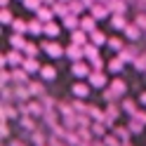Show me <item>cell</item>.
Returning <instances> with one entry per match:
<instances>
[{"label": "cell", "mask_w": 146, "mask_h": 146, "mask_svg": "<svg viewBox=\"0 0 146 146\" xmlns=\"http://www.w3.org/2000/svg\"><path fill=\"white\" fill-rule=\"evenodd\" d=\"M24 54L21 52H10V54H7V57H5V64H10V66H17V64H24Z\"/></svg>", "instance_id": "obj_1"}, {"label": "cell", "mask_w": 146, "mask_h": 146, "mask_svg": "<svg viewBox=\"0 0 146 146\" xmlns=\"http://www.w3.org/2000/svg\"><path fill=\"white\" fill-rule=\"evenodd\" d=\"M71 73H73V76H78V78H83V76H90V71H87V66H85V64H73V68H71Z\"/></svg>", "instance_id": "obj_2"}, {"label": "cell", "mask_w": 146, "mask_h": 146, "mask_svg": "<svg viewBox=\"0 0 146 146\" xmlns=\"http://www.w3.org/2000/svg\"><path fill=\"white\" fill-rule=\"evenodd\" d=\"M106 83V78L102 76V73H90V85H94V87H102Z\"/></svg>", "instance_id": "obj_3"}, {"label": "cell", "mask_w": 146, "mask_h": 146, "mask_svg": "<svg viewBox=\"0 0 146 146\" xmlns=\"http://www.w3.org/2000/svg\"><path fill=\"white\" fill-rule=\"evenodd\" d=\"M10 40H12V47H14V50H24V47H26V40L21 38L19 33H14V35H12Z\"/></svg>", "instance_id": "obj_4"}, {"label": "cell", "mask_w": 146, "mask_h": 146, "mask_svg": "<svg viewBox=\"0 0 146 146\" xmlns=\"http://www.w3.org/2000/svg\"><path fill=\"white\" fill-rule=\"evenodd\" d=\"M87 92H90V87H87V85H83V83L73 85V94H78L80 99H83V97H87Z\"/></svg>", "instance_id": "obj_5"}, {"label": "cell", "mask_w": 146, "mask_h": 146, "mask_svg": "<svg viewBox=\"0 0 146 146\" xmlns=\"http://www.w3.org/2000/svg\"><path fill=\"white\" fill-rule=\"evenodd\" d=\"M97 17H87V19H83V24H80V26H83V29L85 31H97Z\"/></svg>", "instance_id": "obj_6"}, {"label": "cell", "mask_w": 146, "mask_h": 146, "mask_svg": "<svg viewBox=\"0 0 146 146\" xmlns=\"http://www.w3.org/2000/svg\"><path fill=\"white\" fill-rule=\"evenodd\" d=\"M111 26H113V29H125V19H123V14H113Z\"/></svg>", "instance_id": "obj_7"}, {"label": "cell", "mask_w": 146, "mask_h": 146, "mask_svg": "<svg viewBox=\"0 0 146 146\" xmlns=\"http://www.w3.org/2000/svg\"><path fill=\"white\" fill-rule=\"evenodd\" d=\"M68 57H71V59H76V61H80V59H83V52H80V50H76V42H73L71 47H68Z\"/></svg>", "instance_id": "obj_8"}, {"label": "cell", "mask_w": 146, "mask_h": 146, "mask_svg": "<svg viewBox=\"0 0 146 146\" xmlns=\"http://www.w3.org/2000/svg\"><path fill=\"white\" fill-rule=\"evenodd\" d=\"M24 68H26V71H38V61H35L33 57H26V61H24Z\"/></svg>", "instance_id": "obj_9"}, {"label": "cell", "mask_w": 146, "mask_h": 146, "mask_svg": "<svg viewBox=\"0 0 146 146\" xmlns=\"http://www.w3.org/2000/svg\"><path fill=\"white\" fill-rule=\"evenodd\" d=\"M104 14H106V7H104V5H94V7H92V17H97V19H102Z\"/></svg>", "instance_id": "obj_10"}, {"label": "cell", "mask_w": 146, "mask_h": 146, "mask_svg": "<svg viewBox=\"0 0 146 146\" xmlns=\"http://www.w3.org/2000/svg\"><path fill=\"white\" fill-rule=\"evenodd\" d=\"M12 80H17V83H26V71H12Z\"/></svg>", "instance_id": "obj_11"}, {"label": "cell", "mask_w": 146, "mask_h": 146, "mask_svg": "<svg viewBox=\"0 0 146 146\" xmlns=\"http://www.w3.org/2000/svg\"><path fill=\"white\" fill-rule=\"evenodd\" d=\"M123 61H125L123 57H118V59H113L111 64H108V68H111V71H120L123 68Z\"/></svg>", "instance_id": "obj_12"}, {"label": "cell", "mask_w": 146, "mask_h": 146, "mask_svg": "<svg viewBox=\"0 0 146 146\" xmlns=\"http://www.w3.org/2000/svg\"><path fill=\"white\" fill-rule=\"evenodd\" d=\"M54 76H57V71H54L52 66H47V68H42V78H45V80H54Z\"/></svg>", "instance_id": "obj_13"}, {"label": "cell", "mask_w": 146, "mask_h": 146, "mask_svg": "<svg viewBox=\"0 0 146 146\" xmlns=\"http://www.w3.org/2000/svg\"><path fill=\"white\" fill-rule=\"evenodd\" d=\"M45 33H47V35H57L59 33V26L57 24H45Z\"/></svg>", "instance_id": "obj_14"}, {"label": "cell", "mask_w": 146, "mask_h": 146, "mask_svg": "<svg viewBox=\"0 0 146 146\" xmlns=\"http://www.w3.org/2000/svg\"><path fill=\"white\" fill-rule=\"evenodd\" d=\"M47 52L52 54V57H59V54H61V47H59V45H54V42H52V45H47Z\"/></svg>", "instance_id": "obj_15"}, {"label": "cell", "mask_w": 146, "mask_h": 146, "mask_svg": "<svg viewBox=\"0 0 146 146\" xmlns=\"http://www.w3.org/2000/svg\"><path fill=\"white\" fill-rule=\"evenodd\" d=\"M113 92H115V94H123V92H125V85L120 83V80H113Z\"/></svg>", "instance_id": "obj_16"}, {"label": "cell", "mask_w": 146, "mask_h": 146, "mask_svg": "<svg viewBox=\"0 0 146 146\" xmlns=\"http://www.w3.org/2000/svg\"><path fill=\"white\" fill-rule=\"evenodd\" d=\"M12 26H14V31H17V33H19V31H26V24H24L21 19H14Z\"/></svg>", "instance_id": "obj_17"}, {"label": "cell", "mask_w": 146, "mask_h": 146, "mask_svg": "<svg viewBox=\"0 0 146 146\" xmlns=\"http://www.w3.org/2000/svg\"><path fill=\"white\" fill-rule=\"evenodd\" d=\"M92 42H94V45H102V42H104V35L99 33V31H92Z\"/></svg>", "instance_id": "obj_18"}, {"label": "cell", "mask_w": 146, "mask_h": 146, "mask_svg": "<svg viewBox=\"0 0 146 146\" xmlns=\"http://www.w3.org/2000/svg\"><path fill=\"white\" fill-rule=\"evenodd\" d=\"M127 35H130V38H137V35H139V29H137V26H127Z\"/></svg>", "instance_id": "obj_19"}, {"label": "cell", "mask_w": 146, "mask_h": 146, "mask_svg": "<svg viewBox=\"0 0 146 146\" xmlns=\"http://www.w3.org/2000/svg\"><path fill=\"white\" fill-rule=\"evenodd\" d=\"M64 24H66L68 29H76V26H78V19H73V17H66V19H64Z\"/></svg>", "instance_id": "obj_20"}, {"label": "cell", "mask_w": 146, "mask_h": 146, "mask_svg": "<svg viewBox=\"0 0 146 146\" xmlns=\"http://www.w3.org/2000/svg\"><path fill=\"white\" fill-rule=\"evenodd\" d=\"M68 10H71V12H80V10H83V5H80V0H73Z\"/></svg>", "instance_id": "obj_21"}, {"label": "cell", "mask_w": 146, "mask_h": 146, "mask_svg": "<svg viewBox=\"0 0 146 146\" xmlns=\"http://www.w3.org/2000/svg\"><path fill=\"white\" fill-rule=\"evenodd\" d=\"M31 92H33V94H40V92H42V85H40V83H31Z\"/></svg>", "instance_id": "obj_22"}, {"label": "cell", "mask_w": 146, "mask_h": 146, "mask_svg": "<svg viewBox=\"0 0 146 146\" xmlns=\"http://www.w3.org/2000/svg\"><path fill=\"white\" fill-rule=\"evenodd\" d=\"M26 7H31V10H38V7H40V0H26Z\"/></svg>", "instance_id": "obj_23"}, {"label": "cell", "mask_w": 146, "mask_h": 146, "mask_svg": "<svg viewBox=\"0 0 146 146\" xmlns=\"http://www.w3.org/2000/svg\"><path fill=\"white\" fill-rule=\"evenodd\" d=\"M73 42L83 45V42H85V35H83V33H73Z\"/></svg>", "instance_id": "obj_24"}, {"label": "cell", "mask_w": 146, "mask_h": 146, "mask_svg": "<svg viewBox=\"0 0 146 146\" xmlns=\"http://www.w3.org/2000/svg\"><path fill=\"white\" fill-rule=\"evenodd\" d=\"M54 12H59V14H66L68 10H66V7H64V5H54Z\"/></svg>", "instance_id": "obj_25"}, {"label": "cell", "mask_w": 146, "mask_h": 146, "mask_svg": "<svg viewBox=\"0 0 146 146\" xmlns=\"http://www.w3.org/2000/svg\"><path fill=\"white\" fill-rule=\"evenodd\" d=\"M29 29H31L33 33H40V31H42V26H40V24H31V26H29Z\"/></svg>", "instance_id": "obj_26"}, {"label": "cell", "mask_w": 146, "mask_h": 146, "mask_svg": "<svg viewBox=\"0 0 146 146\" xmlns=\"http://www.w3.org/2000/svg\"><path fill=\"white\" fill-rule=\"evenodd\" d=\"M3 24H12V14H10V12L3 14Z\"/></svg>", "instance_id": "obj_27"}, {"label": "cell", "mask_w": 146, "mask_h": 146, "mask_svg": "<svg viewBox=\"0 0 146 146\" xmlns=\"http://www.w3.org/2000/svg\"><path fill=\"white\" fill-rule=\"evenodd\" d=\"M108 45H111V47H113V50H120V47H123V45H120V42H118V38H113V40H111V42H108Z\"/></svg>", "instance_id": "obj_28"}, {"label": "cell", "mask_w": 146, "mask_h": 146, "mask_svg": "<svg viewBox=\"0 0 146 146\" xmlns=\"http://www.w3.org/2000/svg\"><path fill=\"white\" fill-rule=\"evenodd\" d=\"M137 24H139V29H146V14H141V17H139V21H137Z\"/></svg>", "instance_id": "obj_29"}, {"label": "cell", "mask_w": 146, "mask_h": 146, "mask_svg": "<svg viewBox=\"0 0 146 146\" xmlns=\"http://www.w3.org/2000/svg\"><path fill=\"white\" fill-rule=\"evenodd\" d=\"M85 54H90V57H92V54H97V47H85Z\"/></svg>", "instance_id": "obj_30"}, {"label": "cell", "mask_w": 146, "mask_h": 146, "mask_svg": "<svg viewBox=\"0 0 146 146\" xmlns=\"http://www.w3.org/2000/svg\"><path fill=\"white\" fill-rule=\"evenodd\" d=\"M141 104H146V92H144V94H141Z\"/></svg>", "instance_id": "obj_31"}]
</instances>
